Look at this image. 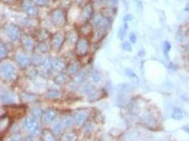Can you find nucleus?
<instances>
[{"mask_svg":"<svg viewBox=\"0 0 189 141\" xmlns=\"http://www.w3.org/2000/svg\"><path fill=\"white\" fill-rule=\"evenodd\" d=\"M94 14V7L92 2H87L82 9L80 15L79 20L83 23H87L92 18Z\"/></svg>","mask_w":189,"mask_h":141,"instance_id":"obj_8","label":"nucleus"},{"mask_svg":"<svg viewBox=\"0 0 189 141\" xmlns=\"http://www.w3.org/2000/svg\"><path fill=\"white\" fill-rule=\"evenodd\" d=\"M87 72L86 71V70H81L77 74L75 75V83L78 85L82 84V83L85 81V80L87 77Z\"/></svg>","mask_w":189,"mask_h":141,"instance_id":"obj_21","label":"nucleus"},{"mask_svg":"<svg viewBox=\"0 0 189 141\" xmlns=\"http://www.w3.org/2000/svg\"><path fill=\"white\" fill-rule=\"evenodd\" d=\"M1 100L4 104H11L14 103V97L10 92H2Z\"/></svg>","mask_w":189,"mask_h":141,"instance_id":"obj_20","label":"nucleus"},{"mask_svg":"<svg viewBox=\"0 0 189 141\" xmlns=\"http://www.w3.org/2000/svg\"><path fill=\"white\" fill-rule=\"evenodd\" d=\"M56 116H57V112L53 109H50L43 113L41 118H42V121L44 123L48 124V123H51L55 120Z\"/></svg>","mask_w":189,"mask_h":141,"instance_id":"obj_13","label":"nucleus"},{"mask_svg":"<svg viewBox=\"0 0 189 141\" xmlns=\"http://www.w3.org/2000/svg\"><path fill=\"white\" fill-rule=\"evenodd\" d=\"M132 18H133V16H132L131 14H127V15L123 17V21H124V22H126V23H127V21H131Z\"/></svg>","mask_w":189,"mask_h":141,"instance_id":"obj_46","label":"nucleus"},{"mask_svg":"<svg viewBox=\"0 0 189 141\" xmlns=\"http://www.w3.org/2000/svg\"><path fill=\"white\" fill-rule=\"evenodd\" d=\"M42 66L43 69L46 70H48L51 69L52 68V59H51V58L50 57H46L44 58Z\"/></svg>","mask_w":189,"mask_h":141,"instance_id":"obj_36","label":"nucleus"},{"mask_svg":"<svg viewBox=\"0 0 189 141\" xmlns=\"http://www.w3.org/2000/svg\"><path fill=\"white\" fill-rule=\"evenodd\" d=\"M188 50H189V45H188Z\"/></svg>","mask_w":189,"mask_h":141,"instance_id":"obj_53","label":"nucleus"},{"mask_svg":"<svg viewBox=\"0 0 189 141\" xmlns=\"http://www.w3.org/2000/svg\"><path fill=\"white\" fill-rule=\"evenodd\" d=\"M23 9L29 16L36 17L38 16V9L31 0H24L23 2Z\"/></svg>","mask_w":189,"mask_h":141,"instance_id":"obj_9","label":"nucleus"},{"mask_svg":"<svg viewBox=\"0 0 189 141\" xmlns=\"http://www.w3.org/2000/svg\"><path fill=\"white\" fill-rule=\"evenodd\" d=\"M22 141H33V139H32V138L31 137V136H28V137L24 138V139Z\"/></svg>","mask_w":189,"mask_h":141,"instance_id":"obj_50","label":"nucleus"},{"mask_svg":"<svg viewBox=\"0 0 189 141\" xmlns=\"http://www.w3.org/2000/svg\"><path fill=\"white\" fill-rule=\"evenodd\" d=\"M171 43L169 42V41H165L163 45V51L164 55H165V57L167 58V59L169 58V51L171 50Z\"/></svg>","mask_w":189,"mask_h":141,"instance_id":"obj_38","label":"nucleus"},{"mask_svg":"<svg viewBox=\"0 0 189 141\" xmlns=\"http://www.w3.org/2000/svg\"><path fill=\"white\" fill-rule=\"evenodd\" d=\"M61 97V93L57 90H50L46 93V98L50 99H58Z\"/></svg>","mask_w":189,"mask_h":141,"instance_id":"obj_28","label":"nucleus"},{"mask_svg":"<svg viewBox=\"0 0 189 141\" xmlns=\"http://www.w3.org/2000/svg\"><path fill=\"white\" fill-rule=\"evenodd\" d=\"M34 4L39 6H47L48 4V0H31Z\"/></svg>","mask_w":189,"mask_h":141,"instance_id":"obj_41","label":"nucleus"},{"mask_svg":"<svg viewBox=\"0 0 189 141\" xmlns=\"http://www.w3.org/2000/svg\"><path fill=\"white\" fill-rule=\"evenodd\" d=\"M93 128H94V126H93L92 122L86 123L84 128H83V131H84V134H89V133H90L93 130Z\"/></svg>","mask_w":189,"mask_h":141,"instance_id":"obj_39","label":"nucleus"},{"mask_svg":"<svg viewBox=\"0 0 189 141\" xmlns=\"http://www.w3.org/2000/svg\"><path fill=\"white\" fill-rule=\"evenodd\" d=\"M66 39L70 45H76L79 39V35L76 30H70L66 33Z\"/></svg>","mask_w":189,"mask_h":141,"instance_id":"obj_15","label":"nucleus"},{"mask_svg":"<svg viewBox=\"0 0 189 141\" xmlns=\"http://www.w3.org/2000/svg\"><path fill=\"white\" fill-rule=\"evenodd\" d=\"M138 56H139V57H144V51L143 50L140 51V52H138Z\"/></svg>","mask_w":189,"mask_h":141,"instance_id":"obj_49","label":"nucleus"},{"mask_svg":"<svg viewBox=\"0 0 189 141\" xmlns=\"http://www.w3.org/2000/svg\"><path fill=\"white\" fill-rule=\"evenodd\" d=\"M1 1L5 4H13L16 1H18V0H1Z\"/></svg>","mask_w":189,"mask_h":141,"instance_id":"obj_47","label":"nucleus"},{"mask_svg":"<svg viewBox=\"0 0 189 141\" xmlns=\"http://www.w3.org/2000/svg\"><path fill=\"white\" fill-rule=\"evenodd\" d=\"M93 24L97 29H104L107 30L111 27L112 21L111 18H108L101 14L95 16Z\"/></svg>","mask_w":189,"mask_h":141,"instance_id":"obj_5","label":"nucleus"},{"mask_svg":"<svg viewBox=\"0 0 189 141\" xmlns=\"http://www.w3.org/2000/svg\"><path fill=\"white\" fill-rule=\"evenodd\" d=\"M80 33L84 36V38L88 37V36L92 35V25H89V24H87V23L83 25V26H82L80 28Z\"/></svg>","mask_w":189,"mask_h":141,"instance_id":"obj_24","label":"nucleus"},{"mask_svg":"<svg viewBox=\"0 0 189 141\" xmlns=\"http://www.w3.org/2000/svg\"><path fill=\"white\" fill-rule=\"evenodd\" d=\"M74 122V117L71 115H66L62 119V123L65 128H70L72 127Z\"/></svg>","mask_w":189,"mask_h":141,"instance_id":"obj_26","label":"nucleus"},{"mask_svg":"<svg viewBox=\"0 0 189 141\" xmlns=\"http://www.w3.org/2000/svg\"><path fill=\"white\" fill-rule=\"evenodd\" d=\"M8 55V50L3 42L0 43V59L3 60Z\"/></svg>","mask_w":189,"mask_h":141,"instance_id":"obj_34","label":"nucleus"},{"mask_svg":"<svg viewBox=\"0 0 189 141\" xmlns=\"http://www.w3.org/2000/svg\"><path fill=\"white\" fill-rule=\"evenodd\" d=\"M169 68H170L171 69H173V70H174V69H176V65H174L173 63H171L170 64V66H169Z\"/></svg>","mask_w":189,"mask_h":141,"instance_id":"obj_51","label":"nucleus"},{"mask_svg":"<svg viewBox=\"0 0 189 141\" xmlns=\"http://www.w3.org/2000/svg\"><path fill=\"white\" fill-rule=\"evenodd\" d=\"M91 78L93 80V81L95 83H97L100 81L101 79V76L99 72L97 70H94L91 74Z\"/></svg>","mask_w":189,"mask_h":141,"instance_id":"obj_40","label":"nucleus"},{"mask_svg":"<svg viewBox=\"0 0 189 141\" xmlns=\"http://www.w3.org/2000/svg\"><path fill=\"white\" fill-rule=\"evenodd\" d=\"M22 45L24 48V50L28 51V52H31L34 50L35 47V44H34V40L32 37L28 35H23L21 38Z\"/></svg>","mask_w":189,"mask_h":141,"instance_id":"obj_11","label":"nucleus"},{"mask_svg":"<svg viewBox=\"0 0 189 141\" xmlns=\"http://www.w3.org/2000/svg\"><path fill=\"white\" fill-rule=\"evenodd\" d=\"M38 47L39 50L42 53H47L51 49V45L50 43L49 44L48 42H46V41H44V42H39Z\"/></svg>","mask_w":189,"mask_h":141,"instance_id":"obj_27","label":"nucleus"},{"mask_svg":"<svg viewBox=\"0 0 189 141\" xmlns=\"http://www.w3.org/2000/svg\"><path fill=\"white\" fill-rule=\"evenodd\" d=\"M129 40L131 42V43H132V44L135 43L137 42V35H136V34L134 33H130Z\"/></svg>","mask_w":189,"mask_h":141,"instance_id":"obj_45","label":"nucleus"},{"mask_svg":"<svg viewBox=\"0 0 189 141\" xmlns=\"http://www.w3.org/2000/svg\"><path fill=\"white\" fill-rule=\"evenodd\" d=\"M53 1H55V0H53Z\"/></svg>","mask_w":189,"mask_h":141,"instance_id":"obj_54","label":"nucleus"},{"mask_svg":"<svg viewBox=\"0 0 189 141\" xmlns=\"http://www.w3.org/2000/svg\"><path fill=\"white\" fill-rule=\"evenodd\" d=\"M50 18L53 23L58 27H62L67 23V13L63 9H55L51 11Z\"/></svg>","mask_w":189,"mask_h":141,"instance_id":"obj_1","label":"nucleus"},{"mask_svg":"<svg viewBox=\"0 0 189 141\" xmlns=\"http://www.w3.org/2000/svg\"><path fill=\"white\" fill-rule=\"evenodd\" d=\"M88 117H89V113L87 112V111L80 109L76 111L74 115V122L77 126H82L87 122Z\"/></svg>","mask_w":189,"mask_h":141,"instance_id":"obj_10","label":"nucleus"},{"mask_svg":"<svg viewBox=\"0 0 189 141\" xmlns=\"http://www.w3.org/2000/svg\"><path fill=\"white\" fill-rule=\"evenodd\" d=\"M43 141H56L55 137L50 130H45L42 134Z\"/></svg>","mask_w":189,"mask_h":141,"instance_id":"obj_25","label":"nucleus"},{"mask_svg":"<svg viewBox=\"0 0 189 141\" xmlns=\"http://www.w3.org/2000/svg\"><path fill=\"white\" fill-rule=\"evenodd\" d=\"M108 2H109L110 4H111L114 5V4H116L117 3V0H107Z\"/></svg>","mask_w":189,"mask_h":141,"instance_id":"obj_48","label":"nucleus"},{"mask_svg":"<svg viewBox=\"0 0 189 141\" xmlns=\"http://www.w3.org/2000/svg\"><path fill=\"white\" fill-rule=\"evenodd\" d=\"M43 57L39 54H35L33 56V58L31 59V63L33 64V66H39L42 65L43 63Z\"/></svg>","mask_w":189,"mask_h":141,"instance_id":"obj_33","label":"nucleus"},{"mask_svg":"<svg viewBox=\"0 0 189 141\" xmlns=\"http://www.w3.org/2000/svg\"><path fill=\"white\" fill-rule=\"evenodd\" d=\"M63 127H64V126H63L62 122H60V121L55 122V124L53 125L54 133H56V134H60V133L62 132Z\"/></svg>","mask_w":189,"mask_h":141,"instance_id":"obj_37","label":"nucleus"},{"mask_svg":"<svg viewBox=\"0 0 189 141\" xmlns=\"http://www.w3.org/2000/svg\"><path fill=\"white\" fill-rule=\"evenodd\" d=\"M80 63L77 61H75L70 63L67 66V72L70 76L77 74L80 71Z\"/></svg>","mask_w":189,"mask_h":141,"instance_id":"obj_16","label":"nucleus"},{"mask_svg":"<svg viewBox=\"0 0 189 141\" xmlns=\"http://www.w3.org/2000/svg\"><path fill=\"white\" fill-rule=\"evenodd\" d=\"M66 68L65 62L60 58H54L52 59V69L55 71H62Z\"/></svg>","mask_w":189,"mask_h":141,"instance_id":"obj_14","label":"nucleus"},{"mask_svg":"<svg viewBox=\"0 0 189 141\" xmlns=\"http://www.w3.org/2000/svg\"><path fill=\"white\" fill-rule=\"evenodd\" d=\"M183 129L185 131H186V132L189 133V126H185V127L183 128Z\"/></svg>","mask_w":189,"mask_h":141,"instance_id":"obj_52","label":"nucleus"},{"mask_svg":"<svg viewBox=\"0 0 189 141\" xmlns=\"http://www.w3.org/2000/svg\"><path fill=\"white\" fill-rule=\"evenodd\" d=\"M183 111L180 108L176 107L174 109L172 113V118L175 120H181L183 118Z\"/></svg>","mask_w":189,"mask_h":141,"instance_id":"obj_29","label":"nucleus"},{"mask_svg":"<svg viewBox=\"0 0 189 141\" xmlns=\"http://www.w3.org/2000/svg\"><path fill=\"white\" fill-rule=\"evenodd\" d=\"M5 33L7 37L12 41L18 40L22 37L20 28L12 23L7 24L5 26Z\"/></svg>","mask_w":189,"mask_h":141,"instance_id":"obj_7","label":"nucleus"},{"mask_svg":"<svg viewBox=\"0 0 189 141\" xmlns=\"http://www.w3.org/2000/svg\"><path fill=\"white\" fill-rule=\"evenodd\" d=\"M122 50L125 51H127V52H131L132 51V46L131 43L128 42H124L122 44Z\"/></svg>","mask_w":189,"mask_h":141,"instance_id":"obj_42","label":"nucleus"},{"mask_svg":"<svg viewBox=\"0 0 189 141\" xmlns=\"http://www.w3.org/2000/svg\"><path fill=\"white\" fill-rule=\"evenodd\" d=\"M94 87L92 86V84L90 83H87L85 84L84 86L82 87V93L86 94V95H89L92 93V92L94 91Z\"/></svg>","mask_w":189,"mask_h":141,"instance_id":"obj_35","label":"nucleus"},{"mask_svg":"<svg viewBox=\"0 0 189 141\" xmlns=\"http://www.w3.org/2000/svg\"><path fill=\"white\" fill-rule=\"evenodd\" d=\"M31 114L33 116L34 118H40L42 117L43 116V111L42 109L39 107H35L31 109Z\"/></svg>","mask_w":189,"mask_h":141,"instance_id":"obj_30","label":"nucleus"},{"mask_svg":"<svg viewBox=\"0 0 189 141\" xmlns=\"http://www.w3.org/2000/svg\"><path fill=\"white\" fill-rule=\"evenodd\" d=\"M89 42L85 38H79L75 45V52L79 57H84L88 54L89 50Z\"/></svg>","mask_w":189,"mask_h":141,"instance_id":"obj_6","label":"nucleus"},{"mask_svg":"<svg viewBox=\"0 0 189 141\" xmlns=\"http://www.w3.org/2000/svg\"><path fill=\"white\" fill-rule=\"evenodd\" d=\"M0 74L6 81H14L16 79V70L15 67L9 63L4 64L0 67Z\"/></svg>","mask_w":189,"mask_h":141,"instance_id":"obj_2","label":"nucleus"},{"mask_svg":"<svg viewBox=\"0 0 189 141\" xmlns=\"http://www.w3.org/2000/svg\"><path fill=\"white\" fill-rule=\"evenodd\" d=\"M21 99L26 103H31L36 99V96L35 95H31L28 93H23L21 95Z\"/></svg>","mask_w":189,"mask_h":141,"instance_id":"obj_32","label":"nucleus"},{"mask_svg":"<svg viewBox=\"0 0 189 141\" xmlns=\"http://www.w3.org/2000/svg\"><path fill=\"white\" fill-rule=\"evenodd\" d=\"M107 34L106 30H104V29H97V30L94 33L93 35L92 40L94 42H99L104 38Z\"/></svg>","mask_w":189,"mask_h":141,"instance_id":"obj_19","label":"nucleus"},{"mask_svg":"<svg viewBox=\"0 0 189 141\" xmlns=\"http://www.w3.org/2000/svg\"><path fill=\"white\" fill-rule=\"evenodd\" d=\"M7 141H21V137L19 134H15L9 138Z\"/></svg>","mask_w":189,"mask_h":141,"instance_id":"obj_44","label":"nucleus"},{"mask_svg":"<svg viewBox=\"0 0 189 141\" xmlns=\"http://www.w3.org/2000/svg\"><path fill=\"white\" fill-rule=\"evenodd\" d=\"M26 130L33 136H38L40 134L41 128L39 123L35 118L28 117L24 122Z\"/></svg>","mask_w":189,"mask_h":141,"instance_id":"obj_4","label":"nucleus"},{"mask_svg":"<svg viewBox=\"0 0 189 141\" xmlns=\"http://www.w3.org/2000/svg\"><path fill=\"white\" fill-rule=\"evenodd\" d=\"M34 38L39 42H44V41H46L48 39L50 38V33L45 28H39L38 30H36L35 33H34Z\"/></svg>","mask_w":189,"mask_h":141,"instance_id":"obj_12","label":"nucleus"},{"mask_svg":"<svg viewBox=\"0 0 189 141\" xmlns=\"http://www.w3.org/2000/svg\"><path fill=\"white\" fill-rule=\"evenodd\" d=\"M66 40V33L63 31H58L51 37V48L55 51H60Z\"/></svg>","mask_w":189,"mask_h":141,"instance_id":"obj_3","label":"nucleus"},{"mask_svg":"<svg viewBox=\"0 0 189 141\" xmlns=\"http://www.w3.org/2000/svg\"><path fill=\"white\" fill-rule=\"evenodd\" d=\"M126 74L127 76L131 78V79H137L136 74H135V73L133 72V70H132L131 69H126Z\"/></svg>","mask_w":189,"mask_h":141,"instance_id":"obj_43","label":"nucleus"},{"mask_svg":"<svg viewBox=\"0 0 189 141\" xmlns=\"http://www.w3.org/2000/svg\"><path fill=\"white\" fill-rule=\"evenodd\" d=\"M70 81V77L69 75L65 73H60V74H58L57 76L54 79V82L58 85H64L66 84L67 82Z\"/></svg>","mask_w":189,"mask_h":141,"instance_id":"obj_18","label":"nucleus"},{"mask_svg":"<svg viewBox=\"0 0 189 141\" xmlns=\"http://www.w3.org/2000/svg\"><path fill=\"white\" fill-rule=\"evenodd\" d=\"M77 140V135L74 132L63 133L60 138V141H76Z\"/></svg>","mask_w":189,"mask_h":141,"instance_id":"obj_22","label":"nucleus"},{"mask_svg":"<svg viewBox=\"0 0 189 141\" xmlns=\"http://www.w3.org/2000/svg\"><path fill=\"white\" fill-rule=\"evenodd\" d=\"M16 60L19 66H21V68L28 67L29 64H31V60L26 57L25 55L23 54H17L16 56Z\"/></svg>","mask_w":189,"mask_h":141,"instance_id":"obj_17","label":"nucleus"},{"mask_svg":"<svg viewBox=\"0 0 189 141\" xmlns=\"http://www.w3.org/2000/svg\"><path fill=\"white\" fill-rule=\"evenodd\" d=\"M101 97V92L99 90H94L92 93L89 95V101L94 102L96 100L99 99Z\"/></svg>","mask_w":189,"mask_h":141,"instance_id":"obj_31","label":"nucleus"},{"mask_svg":"<svg viewBox=\"0 0 189 141\" xmlns=\"http://www.w3.org/2000/svg\"><path fill=\"white\" fill-rule=\"evenodd\" d=\"M10 126V118L9 116H4V117L1 118V121H0V129H1V132H4L6 131L7 128Z\"/></svg>","mask_w":189,"mask_h":141,"instance_id":"obj_23","label":"nucleus"}]
</instances>
